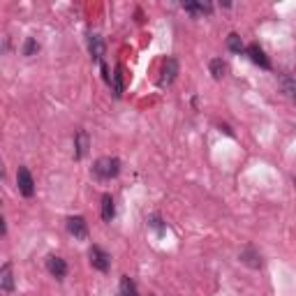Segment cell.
<instances>
[{"label": "cell", "mask_w": 296, "mask_h": 296, "mask_svg": "<svg viewBox=\"0 0 296 296\" xmlns=\"http://www.w3.org/2000/svg\"><path fill=\"white\" fill-rule=\"evenodd\" d=\"M121 171V160L118 158H100L93 165V174L100 181H111Z\"/></svg>", "instance_id": "obj_1"}, {"label": "cell", "mask_w": 296, "mask_h": 296, "mask_svg": "<svg viewBox=\"0 0 296 296\" xmlns=\"http://www.w3.org/2000/svg\"><path fill=\"white\" fill-rule=\"evenodd\" d=\"M17 185H19V192H21L23 197H33L35 194V181H33V176H30V171H28L26 167H19Z\"/></svg>", "instance_id": "obj_2"}, {"label": "cell", "mask_w": 296, "mask_h": 296, "mask_svg": "<svg viewBox=\"0 0 296 296\" xmlns=\"http://www.w3.org/2000/svg\"><path fill=\"white\" fill-rule=\"evenodd\" d=\"M88 257H90V264H93V269L102 271V273H105V271H109V266H111V257H109V255H107L100 245H93V248H90Z\"/></svg>", "instance_id": "obj_3"}, {"label": "cell", "mask_w": 296, "mask_h": 296, "mask_svg": "<svg viewBox=\"0 0 296 296\" xmlns=\"http://www.w3.org/2000/svg\"><path fill=\"white\" fill-rule=\"evenodd\" d=\"M67 231H70L74 238H86L88 236V225L86 220L81 218V215H74V218H67Z\"/></svg>", "instance_id": "obj_4"}, {"label": "cell", "mask_w": 296, "mask_h": 296, "mask_svg": "<svg viewBox=\"0 0 296 296\" xmlns=\"http://www.w3.org/2000/svg\"><path fill=\"white\" fill-rule=\"evenodd\" d=\"M248 56H250V61H253L255 65H259L262 70H271V61L266 58V54H264L262 46H257V44H250V46H248Z\"/></svg>", "instance_id": "obj_5"}, {"label": "cell", "mask_w": 296, "mask_h": 296, "mask_svg": "<svg viewBox=\"0 0 296 296\" xmlns=\"http://www.w3.org/2000/svg\"><path fill=\"white\" fill-rule=\"evenodd\" d=\"M176 74H178V63H176V58H167L165 67H162V79H160V86H169V83H174Z\"/></svg>", "instance_id": "obj_6"}, {"label": "cell", "mask_w": 296, "mask_h": 296, "mask_svg": "<svg viewBox=\"0 0 296 296\" xmlns=\"http://www.w3.org/2000/svg\"><path fill=\"white\" fill-rule=\"evenodd\" d=\"M46 269H49V273L56 275V278H65L67 264H65V259H61V257H49L46 259Z\"/></svg>", "instance_id": "obj_7"}, {"label": "cell", "mask_w": 296, "mask_h": 296, "mask_svg": "<svg viewBox=\"0 0 296 296\" xmlns=\"http://www.w3.org/2000/svg\"><path fill=\"white\" fill-rule=\"evenodd\" d=\"M88 51H90V56H93L95 61H100L102 58V54H105V44H102V37L100 35H88Z\"/></svg>", "instance_id": "obj_8"}, {"label": "cell", "mask_w": 296, "mask_h": 296, "mask_svg": "<svg viewBox=\"0 0 296 296\" xmlns=\"http://www.w3.org/2000/svg\"><path fill=\"white\" fill-rule=\"evenodd\" d=\"M241 262L248 264L250 269H262V257L255 253L253 248H245V250H243V253H241Z\"/></svg>", "instance_id": "obj_9"}, {"label": "cell", "mask_w": 296, "mask_h": 296, "mask_svg": "<svg viewBox=\"0 0 296 296\" xmlns=\"http://www.w3.org/2000/svg\"><path fill=\"white\" fill-rule=\"evenodd\" d=\"M0 287H3V291L14 289V278H12V266L10 264H3V269H0Z\"/></svg>", "instance_id": "obj_10"}, {"label": "cell", "mask_w": 296, "mask_h": 296, "mask_svg": "<svg viewBox=\"0 0 296 296\" xmlns=\"http://www.w3.org/2000/svg\"><path fill=\"white\" fill-rule=\"evenodd\" d=\"M114 215H116V206H114L111 194H102V220H105V222H111Z\"/></svg>", "instance_id": "obj_11"}, {"label": "cell", "mask_w": 296, "mask_h": 296, "mask_svg": "<svg viewBox=\"0 0 296 296\" xmlns=\"http://www.w3.org/2000/svg\"><path fill=\"white\" fill-rule=\"evenodd\" d=\"M74 148H77V153H74V155H77L79 160L88 153V134L83 130L77 132V137H74Z\"/></svg>", "instance_id": "obj_12"}, {"label": "cell", "mask_w": 296, "mask_h": 296, "mask_svg": "<svg viewBox=\"0 0 296 296\" xmlns=\"http://www.w3.org/2000/svg\"><path fill=\"white\" fill-rule=\"evenodd\" d=\"M185 12H192V14H211V5L209 3H185Z\"/></svg>", "instance_id": "obj_13"}, {"label": "cell", "mask_w": 296, "mask_h": 296, "mask_svg": "<svg viewBox=\"0 0 296 296\" xmlns=\"http://www.w3.org/2000/svg\"><path fill=\"white\" fill-rule=\"evenodd\" d=\"M121 296H139L137 294V285H134L127 275H123V280H121Z\"/></svg>", "instance_id": "obj_14"}, {"label": "cell", "mask_w": 296, "mask_h": 296, "mask_svg": "<svg viewBox=\"0 0 296 296\" xmlns=\"http://www.w3.org/2000/svg\"><path fill=\"white\" fill-rule=\"evenodd\" d=\"M209 67H211V74H213V79H222V77H225L227 65H225L222 61H220V58H213Z\"/></svg>", "instance_id": "obj_15"}, {"label": "cell", "mask_w": 296, "mask_h": 296, "mask_svg": "<svg viewBox=\"0 0 296 296\" xmlns=\"http://www.w3.org/2000/svg\"><path fill=\"white\" fill-rule=\"evenodd\" d=\"M227 46H229V51H234V54H241V51H243V39H241V35L231 33L229 37H227Z\"/></svg>", "instance_id": "obj_16"}, {"label": "cell", "mask_w": 296, "mask_h": 296, "mask_svg": "<svg viewBox=\"0 0 296 296\" xmlns=\"http://www.w3.org/2000/svg\"><path fill=\"white\" fill-rule=\"evenodd\" d=\"M114 93H116V97H121V93H123V70L121 67H116V72H114Z\"/></svg>", "instance_id": "obj_17"}, {"label": "cell", "mask_w": 296, "mask_h": 296, "mask_svg": "<svg viewBox=\"0 0 296 296\" xmlns=\"http://www.w3.org/2000/svg\"><path fill=\"white\" fill-rule=\"evenodd\" d=\"M37 49H39L37 42H35L33 37H28V39H26V46H23V56H33Z\"/></svg>", "instance_id": "obj_18"}, {"label": "cell", "mask_w": 296, "mask_h": 296, "mask_svg": "<svg viewBox=\"0 0 296 296\" xmlns=\"http://www.w3.org/2000/svg\"><path fill=\"white\" fill-rule=\"evenodd\" d=\"M291 100H294V105H296V93H294V95H291Z\"/></svg>", "instance_id": "obj_19"}, {"label": "cell", "mask_w": 296, "mask_h": 296, "mask_svg": "<svg viewBox=\"0 0 296 296\" xmlns=\"http://www.w3.org/2000/svg\"><path fill=\"white\" fill-rule=\"evenodd\" d=\"M294 185H296V178H294Z\"/></svg>", "instance_id": "obj_20"}]
</instances>
